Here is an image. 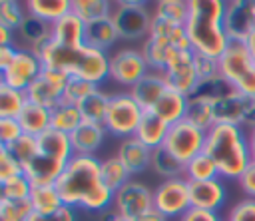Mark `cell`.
<instances>
[{"mask_svg":"<svg viewBox=\"0 0 255 221\" xmlns=\"http://www.w3.org/2000/svg\"><path fill=\"white\" fill-rule=\"evenodd\" d=\"M54 185L68 207L106 211L114 205V191L104 185L102 159L96 155H74Z\"/></svg>","mask_w":255,"mask_h":221,"instance_id":"6da1fadb","label":"cell"},{"mask_svg":"<svg viewBox=\"0 0 255 221\" xmlns=\"http://www.w3.org/2000/svg\"><path fill=\"white\" fill-rule=\"evenodd\" d=\"M38 56L44 68L58 70L68 78H80L96 86L110 78V54L88 44L70 48L50 42L38 52Z\"/></svg>","mask_w":255,"mask_h":221,"instance_id":"7a4b0ae2","label":"cell"},{"mask_svg":"<svg viewBox=\"0 0 255 221\" xmlns=\"http://www.w3.org/2000/svg\"><path fill=\"white\" fill-rule=\"evenodd\" d=\"M225 2L221 0H191L185 32L191 42V50L201 56L217 58L229 46V38L223 26Z\"/></svg>","mask_w":255,"mask_h":221,"instance_id":"3957f363","label":"cell"},{"mask_svg":"<svg viewBox=\"0 0 255 221\" xmlns=\"http://www.w3.org/2000/svg\"><path fill=\"white\" fill-rule=\"evenodd\" d=\"M205 153L215 161L219 177L239 179L253 161L247 141V131L233 123H215L207 129Z\"/></svg>","mask_w":255,"mask_h":221,"instance_id":"277c9868","label":"cell"},{"mask_svg":"<svg viewBox=\"0 0 255 221\" xmlns=\"http://www.w3.org/2000/svg\"><path fill=\"white\" fill-rule=\"evenodd\" d=\"M191 50V42L187 38L185 26L165 20L163 16L153 14L151 28L147 38L143 40V56L149 64L151 72L163 74V70L169 66V62L179 54Z\"/></svg>","mask_w":255,"mask_h":221,"instance_id":"5b68a950","label":"cell"},{"mask_svg":"<svg viewBox=\"0 0 255 221\" xmlns=\"http://www.w3.org/2000/svg\"><path fill=\"white\" fill-rule=\"evenodd\" d=\"M219 74L237 92L255 98V62L245 42H229L219 56Z\"/></svg>","mask_w":255,"mask_h":221,"instance_id":"8992f818","label":"cell"},{"mask_svg":"<svg viewBox=\"0 0 255 221\" xmlns=\"http://www.w3.org/2000/svg\"><path fill=\"white\" fill-rule=\"evenodd\" d=\"M110 18L116 24L120 40L139 42V40H145L147 34H149L153 12L147 10L145 2H139V0H120V2H114Z\"/></svg>","mask_w":255,"mask_h":221,"instance_id":"52a82bcc","label":"cell"},{"mask_svg":"<svg viewBox=\"0 0 255 221\" xmlns=\"http://www.w3.org/2000/svg\"><path fill=\"white\" fill-rule=\"evenodd\" d=\"M143 113H145V110L131 98L129 92L112 94L104 127L114 137H122V139L133 137Z\"/></svg>","mask_w":255,"mask_h":221,"instance_id":"ba28073f","label":"cell"},{"mask_svg":"<svg viewBox=\"0 0 255 221\" xmlns=\"http://www.w3.org/2000/svg\"><path fill=\"white\" fill-rule=\"evenodd\" d=\"M205 139H207V131L193 125L187 119H181L177 123H173L169 127L167 139L163 143V147L183 165H187L193 157H197L199 153L205 151Z\"/></svg>","mask_w":255,"mask_h":221,"instance_id":"9c48e42d","label":"cell"},{"mask_svg":"<svg viewBox=\"0 0 255 221\" xmlns=\"http://www.w3.org/2000/svg\"><path fill=\"white\" fill-rule=\"evenodd\" d=\"M153 207L167 219H181L191 209L189 181L185 177L163 179L153 189Z\"/></svg>","mask_w":255,"mask_h":221,"instance_id":"30bf717a","label":"cell"},{"mask_svg":"<svg viewBox=\"0 0 255 221\" xmlns=\"http://www.w3.org/2000/svg\"><path fill=\"white\" fill-rule=\"evenodd\" d=\"M114 213L131 221H137L143 213L153 207V191L135 179H129L124 187L114 193Z\"/></svg>","mask_w":255,"mask_h":221,"instance_id":"8fae6325","label":"cell"},{"mask_svg":"<svg viewBox=\"0 0 255 221\" xmlns=\"http://www.w3.org/2000/svg\"><path fill=\"white\" fill-rule=\"evenodd\" d=\"M149 72V64L141 50L122 48L110 56V78L128 90L133 88Z\"/></svg>","mask_w":255,"mask_h":221,"instance_id":"7c38bea8","label":"cell"},{"mask_svg":"<svg viewBox=\"0 0 255 221\" xmlns=\"http://www.w3.org/2000/svg\"><path fill=\"white\" fill-rule=\"evenodd\" d=\"M213 113L215 123H233L243 129H251L255 127V98L235 90L227 98L213 104Z\"/></svg>","mask_w":255,"mask_h":221,"instance_id":"4fadbf2b","label":"cell"},{"mask_svg":"<svg viewBox=\"0 0 255 221\" xmlns=\"http://www.w3.org/2000/svg\"><path fill=\"white\" fill-rule=\"evenodd\" d=\"M42 70H44V64L36 52L26 50V48H18L10 66L2 70L0 84H6L14 90L26 92L34 84V80L42 74Z\"/></svg>","mask_w":255,"mask_h":221,"instance_id":"5bb4252c","label":"cell"},{"mask_svg":"<svg viewBox=\"0 0 255 221\" xmlns=\"http://www.w3.org/2000/svg\"><path fill=\"white\" fill-rule=\"evenodd\" d=\"M68 80L70 78L66 74L52 70V68H44L42 74L34 80V84L26 90L28 102H34L48 110H54L56 106L64 104V90H66Z\"/></svg>","mask_w":255,"mask_h":221,"instance_id":"9a60e30c","label":"cell"},{"mask_svg":"<svg viewBox=\"0 0 255 221\" xmlns=\"http://www.w3.org/2000/svg\"><path fill=\"white\" fill-rule=\"evenodd\" d=\"M163 78L169 90H175L189 98L199 84L197 70H195V52L193 50L179 52L163 70Z\"/></svg>","mask_w":255,"mask_h":221,"instance_id":"2e32d148","label":"cell"},{"mask_svg":"<svg viewBox=\"0 0 255 221\" xmlns=\"http://www.w3.org/2000/svg\"><path fill=\"white\" fill-rule=\"evenodd\" d=\"M223 26L229 42H245L255 26L253 0H231L225 2Z\"/></svg>","mask_w":255,"mask_h":221,"instance_id":"e0dca14e","label":"cell"},{"mask_svg":"<svg viewBox=\"0 0 255 221\" xmlns=\"http://www.w3.org/2000/svg\"><path fill=\"white\" fill-rule=\"evenodd\" d=\"M225 185L221 177L207 179V181H189V199L191 209L217 213V209L225 203Z\"/></svg>","mask_w":255,"mask_h":221,"instance_id":"ac0fdd59","label":"cell"},{"mask_svg":"<svg viewBox=\"0 0 255 221\" xmlns=\"http://www.w3.org/2000/svg\"><path fill=\"white\" fill-rule=\"evenodd\" d=\"M151 153H153V149L143 145L133 135V137L122 139V143L116 151V157L124 163V167L129 171V175H137L151 165Z\"/></svg>","mask_w":255,"mask_h":221,"instance_id":"d6986e66","label":"cell"},{"mask_svg":"<svg viewBox=\"0 0 255 221\" xmlns=\"http://www.w3.org/2000/svg\"><path fill=\"white\" fill-rule=\"evenodd\" d=\"M20 42L24 44L26 50H32V52H40L46 44L52 42V24L40 20L38 16L34 14H26V18L22 20L20 28L16 30Z\"/></svg>","mask_w":255,"mask_h":221,"instance_id":"ffe728a7","label":"cell"},{"mask_svg":"<svg viewBox=\"0 0 255 221\" xmlns=\"http://www.w3.org/2000/svg\"><path fill=\"white\" fill-rule=\"evenodd\" d=\"M167 82L163 78V74L159 72H149L145 74L133 88H129V94L131 98L145 110V111H151V108L159 102V98L167 92Z\"/></svg>","mask_w":255,"mask_h":221,"instance_id":"44dd1931","label":"cell"},{"mask_svg":"<svg viewBox=\"0 0 255 221\" xmlns=\"http://www.w3.org/2000/svg\"><path fill=\"white\" fill-rule=\"evenodd\" d=\"M108 137V129L100 123L84 121L74 133H70L74 155H96V151L104 145Z\"/></svg>","mask_w":255,"mask_h":221,"instance_id":"7402d4cb","label":"cell"},{"mask_svg":"<svg viewBox=\"0 0 255 221\" xmlns=\"http://www.w3.org/2000/svg\"><path fill=\"white\" fill-rule=\"evenodd\" d=\"M52 42L70 48L86 44V24L74 12H68L64 18L52 24Z\"/></svg>","mask_w":255,"mask_h":221,"instance_id":"603a6c76","label":"cell"},{"mask_svg":"<svg viewBox=\"0 0 255 221\" xmlns=\"http://www.w3.org/2000/svg\"><path fill=\"white\" fill-rule=\"evenodd\" d=\"M18 121H20L22 131L26 135L40 137L42 133H46L52 127V110H48V108H44L40 104L28 102L26 108L20 111Z\"/></svg>","mask_w":255,"mask_h":221,"instance_id":"cb8c5ba5","label":"cell"},{"mask_svg":"<svg viewBox=\"0 0 255 221\" xmlns=\"http://www.w3.org/2000/svg\"><path fill=\"white\" fill-rule=\"evenodd\" d=\"M169 123H165L161 117H157L155 113L151 111H145L141 121H139V127L135 131V137L147 145L149 149H157V147H163L165 139H167V133H169Z\"/></svg>","mask_w":255,"mask_h":221,"instance_id":"d4e9b609","label":"cell"},{"mask_svg":"<svg viewBox=\"0 0 255 221\" xmlns=\"http://www.w3.org/2000/svg\"><path fill=\"white\" fill-rule=\"evenodd\" d=\"M185 110H187V96H183L175 90H167L159 98V102L151 108V113L161 117L165 123L173 125V123L185 119Z\"/></svg>","mask_w":255,"mask_h":221,"instance_id":"484cf974","label":"cell"},{"mask_svg":"<svg viewBox=\"0 0 255 221\" xmlns=\"http://www.w3.org/2000/svg\"><path fill=\"white\" fill-rule=\"evenodd\" d=\"M120 40L116 24L112 18H104L92 24H86V44L98 50L108 52V48H112L116 42Z\"/></svg>","mask_w":255,"mask_h":221,"instance_id":"4316f807","label":"cell"},{"mask_svg":"<svg viewBox=\"0 0 255 221\" xmlns=\"http://www.w3.org/2000/svg\"><path fill=\"white\" fill-rule=\"evenodd\" d=\"M26 10L48 24H56L68 12H72V0H28Z\"/></svg>","mask_w":255,"mask_h":221,"instance_id":"83f0119b","label":"cell"},{"mask_svg":"<svg viewBox=\"0 0 255 221\" xmlns=\"http://www.w3.org/2000/svg\"><path fill=\"white\" fill-rule=\"evenodd\" d=\"M110 94L104 92L102 88H98L96 92H92L80 106V113L84 117V121H90V123H100L104 125L106 121V113H108V108H110Z\"/></svg>","mask_w":255,"mask_h":221,"instance_id":"f1b7e54d","label":"cell"},{"mask_svg":"<svg viewBox=\"0 0 255 221\" xmlns=\"http://www.w3.org/2000/svg\"><path fill=\"white\" fill-rule=\"evenodd\" d=\"M112 8H114V2H108V0H72V12L84 24L110 18Z\"/></svg>","mask_w":255,"mask_h":221,"instance_id":"f546056e","label":"cell"},{"mask_svg":"<svg viewBox=\"0 0 255 221\" xmlns=\"http://www.w3.org/2000/svg\"><path fill=\"white\" fill-rule=\"evenodd\" d=\"M185 119L191 121L193 125L201 127V129H209L215 125V113H213V104L203 100V98H195L189 96L187 98V110H185Z\"/></svg>","mask_w":255,"mask_h":221,"instance_id":"4dcf8cb0","label":"cell"},{"mask_svg":"<svg viewBox=\"0 0 255 221\" xmlns=\"http://www.w3.org/2000/svg\"><path fill=\"white\" fill-rule=\"evenodd\" d=\"M84 123V117L78 110V106L72 104H60L52 110V129L62 131L66 135L74 133Z\"/></svg>","mask_w":255,"mask_h":221,"instance_id":"1f68e13d","label":"cell"},{"mask_svg":"<svg viewBox=\"0 0 255 221\" xmlns=\"http://www.w3.org/2000/svg\"><path fill=\"white\" fill-rule=\"evenodd\" d=\"M30 203L36 213H52L64 207V201L56 189V185H36L30 191Z\"/></svg>","mask_w":255,"mask_h":221,"instance_id":"d6a6232c","label":"cell"},{"mask_svg":"<svg viewBox=\"0 0 255 221\" xmlns=\"http://www.w3.org/2000/svg\"><path fill=\"white\" fill-rule=\"evenodd\" d=\"M151 171L161 175L163 179H173V177H183L185 165L179 163L165 147H157L151 153Z\"/></svg>","mask_w":255,"mask_h":221,"instance_id":"836d02e7","label":"cell"},{"mask_svg":"<svg viewBox=\"0 0 255 221\" xmlns=\"http://www.w3.org/2000/svg\"><path fill=\"white\" fill-rule=\"evenodd\" d=\"M233 92H235V88H233L221 74H217V76H213V78H209V80L199 82L191 96H195V98H203V100L215 104V102L227 98V96L233 94Z\"/></svg>","mask_w":255,"mask_h":221,"instance_id":"e575fe53","label":"cell"},{"mask_svg":"<svg viewBox=\"0 0 255 221\" xmlns=\"http://www.w3.org/2000/svg\"><path fill=\"white\" fill-rule=\"evenodd\" d=\"M129 179H131L129 171L124 167V163H122L116 155L102 159V181H104V185H106L108 189H112V191L116 193V191H118L120 187H124Z\"/></svg>","mask_w":255,"mask_h":221,"instance_id":"d590c367","label":"cell"},{"mask_svg":"<svg viewBox=\"0 0 255 221\" xmlns=\"http://www.w3.org/2000/svg\"><path fill=\"white\" fill-rule=\"evenodd\" d=\"M28 96L22 90H14L6 84H0V117H16L26 108Z\"/></svg>","mask_w":255,"mask_h":221,"instance_id":"8d00e7d4","label":"cell"},{"mask_svg":"<svg viewBox=\"0 0 255 221\" xmlns=\"http://www.w3.org/2000/svg\"><path fill=\"white\" fill-rule=\"evenodd\" d=\"M183 177L187 181H207V179H217L219 177V169L215 165V161L203 151L197 157H193L187 165H185V173Z\"/></svg>","mask_w":255,"mask_h":221,"instance_id":"74e56055","label":"cell"},{"mask_svg":"<svg viewBox=\"0 0 255 221\" xmlns=\"http://www.w3.org/2000/svg\"><path fill=\"white\" fill-rule=\"evenodd\" d=\"M153 14L163 16L169 22L185 26V22L189 18V2H185V0H161L155 4Z\"/></svg>","mask_w":255,"mask_h":221,"instance_id":"f35d334b","label":"cell"},{"mask_svg":"<svg viewBox=\"0 0 255 221\" xmlns=\"http://www.w3.org/2000/svg\"><path fill=\"white\" fill-rule=\"evenodd\" d=\"M30 191H32V183L28 181V177L16 175L12 179L0 181V197L2 199H10V201H26L30 199Z\"/></svg>","mask_w":255,"mask_h":221,"instance_id":"ab89813d","label":"cell"},{"mask_svg":"<svg viewBox=\"0 0 255 221\" xmlns=\"http://www.w3.org/2000/svg\"><path fill=\"white\" fill-rule=\"evenodd\" d=\"M26 14H28V10H26V4H22V2H16V0L0 2V24L2 26L18 30L22 20L26 18Z\"/></svg>","mask_w":255,"mask_h":221,"instance_id":"60d3db41","label":"cell"},{"mask_svg":"<svg viewBox=\"0 0 255 221\" xmlns=\"http://www.w3.org/2000/svg\"><path fill=\"white\" fill-rule=\"evenodd\" d=\"M100 86L80 80V78H70L64 90V104H72V106H80L92 92H96Z\"/></svg>","mask_w":255,"mask_h":221,"instance_id":"b9f144b4","label":"cell"},{"mask_svg":"<svg viewBox=\"0 0 255 221\" xmlns=\"http://www.w3.org/2000/svg\"><path fill=\"white\" fill-rule=\"evenodd\" d=\"M30 199L26 201H10L0 197V221H26L32 213Z\"/></svg>","mask_w":255,"mask_h":221,"instance_id":"7bdbcfd3","label":"cell"},{"mask_svg":"<svg viewBox=\"0 0 255 221\" xmlns=\"http://www.w3.org/2000/svg\"><path fill=\"white\" fill-rule=\"evenodd\" d=\"M18 161H20V165L24 167L34 155H36V151H38V137H32V135H22L20 139H16L12 145H8L6 147Z\"/></svg>","mask_w":255,"mask_h":221,"instance_id":"ee69618b","label":"cell"},{"mask_svg":"<svg viewBox=\"0 0 255 221\" xmlns=\"http://www.w3.org/2000/svg\"><path fill=\"white\" fill-rule=\"evenodd\" d=\"M24 135L22 125L16 117H0V145L8 147Z\"/></svg>","mask_w":255,"mask_h":221,"instance_id":"f6af8a7d","label":"cell"},{"mask_svg":"<svg viewBox=\"0 0 255 221\" xmlns=\"http://www.w3.org/2000/svg\"><path fill=\"white\" fill-rule=\"evenodd\" d=\"M22 173H24V167L20 165V161L6 147L0 145V181L12 179V177L22 175Z\"/></svg>","mask_w":255,"mask_h":221,"instance_id":"bcb514c9","label":"cell"},{"mask_svg":"<svg viewBox=\"0 0 255 221\" xmlns=\"http://www.w3.org/2000/svg\"><path fill=\"white\" fill-rule=\"evenodd\" d=\"M225 221H255V199L245 197V199L237 201L229 209Z\"/></svg>","mask_w":255,"mask_h":221,"instance_id":"7dc6e473","label":"cell"},{"mask_svg":"<svg viewBox=\"0 0 255 221\" xmlns=\"http://www.w3.org/2000/svg\"><path fill=\"white\" fill-rule=\"evenodd\" d=\"M26 221H76V209L74 207H60L52 213H36L32 211Z\"/></svg>","mask_w":255,"mask_h":221,"instance_id":"c3c4849f","label":"cell"},{"mask_svg":"<svg viewBox=\"0 0 255 221\" xmlns=\"http://www.w3.org/2000/svg\"><path fill=\"white\" fill-rule=\"evenodd\" d=\"M195 70H197L199 82L209 80V78H213V76L219 74V60H217V58H209V56L195 54Z\"/></svg>","mask_w":255,"mask_h":221,"instance_id":"681fc988","label":"cell"},{"mask_svg":"<svg viewBox=\"0 0 255 221\" xmlns=\"http://www.w3.org/2000/svg\"><path fill=\"white\" fill-rule=\"evenodd\" d=\"M239 187L243 189L247 199H255V161H251L247 165V169L241 173V177L237 179Z\"/></svg>","mask_w":255,"mask_h":221,"instance_id":"f907efd6","label":"cell"},{"mask_svg":"<svg viewBox=\"0 0 255 221\" xmlns=\"http://www.w3.org/2000/svg\"><path fill=\"white\" fill-rule=\"evenodd\" d=\"M179 221H223L217 213H209V211H199V209H189Z\"/></svg>","mask_w":255,"mask_h":221,"instance_id":"816d5d0a","label":"cell"},{"mask_svg":"<svg viewBox=\"0 0 255 221\" xmlns=\"http://www.w3.org/2000/svg\"><path fill=\"white\" fill-rule=\"evenodd\" d=\"M16 52H18L16 46H0V72L10 66V62L14 60Z\"/></svg>","mask_w":255,"mask_h":221,"instance_id":"f5cc1de1","label":"cell"},{"mask_svg":"<svg viewBox=\"0 0 255 221\" xmlns=\"http://www.w3.org/2000/svg\"><path fill=\"white\" fill-rule=\"evenodd\" d=\"M14 38H16V30L0 24V46H16Z\"/></svg>","mask_w":255,"mask_h":221,"instance_id":"db71d44e","label":"cell"},{"mask_svg":"<svg viewBox=\"0 0 255 221\" xmlns=\"http://www.w3.org/2000/svg\"><path fill=\"white\" fill-rule=\"evenodd\" d=\"M137 221H169V219H167L163 213H159L155 207H151V209H149L147 213H143Z\"/></svg>","mask_w":255,"mask_h":221,"instance_id":"11a10c76","label":"cell"},{"mask_svg":"<svg viewBox=\"0 0 255 221\" xmlns=\"http://www.w3.org/2000/svg\"><path fill=\"white\" fill-rule=\"evenodd\" d=\"M247 141H249V151H251V159L255 161V127L247 129Z\"/></svg>","mask_w":255,"mask_h":221,"instance_id":"9f6ffc18","label":"cell"},{"mask_svg":"<svg viewBox=\"0 0 255 221\" xmlns=\"http://www.w3.org/2000/svg\"><path fill=\"white\" fill-rule=\"evenodd\" d=\"M245 44H247V48H249V54H251V58H253V62H255V26H253V30H251L249 38L245 40Z\"/></svg>","mask_w":255,"mask_h":221,"instance_id":"6f0895ef","label":"cell"},{"mask_svg":"<svg viewBox=\"0 0 255 221\" xmlns=\"http://www.w3.org/2000/svg\"><path fill=\"white\" fill-rule=\"evenodd\" d=\"M106 221H131V219H126V217H120V215H116V213L112 211V213H110V215L106 217Z\"/></svg>","mask_w":255,"mask_h":221,"instance_id":"680465c9","label":"cell"},{"mask_svg":"<svg viewBox=\"0 0 255 221\" xmlns=\"http://www.w3.org/2000/svg\"><path fill=\"white\" fill-rule=\"evenodd\" d=\"M253 8H255V0H253Z\"/></svg>","mask_w":255,"mask_h":221,"instance_id":"91938a15","label":"cell"}]
</instances>
